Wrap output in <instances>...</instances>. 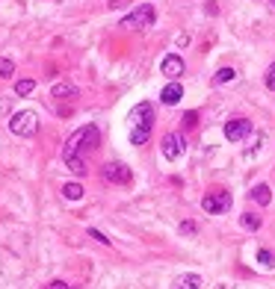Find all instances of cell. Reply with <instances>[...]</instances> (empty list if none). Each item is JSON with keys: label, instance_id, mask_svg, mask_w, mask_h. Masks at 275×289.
Returning a JSON list of instances; mask_svg holds the SVG:
<instances>
[{"label": "cell", "instance_id": "obj_7", "mask_svg": "<svg viewBox=\"0 0 275 289\" xmlns=\"http://www.w3.org/2000/svg\"><path fill=\"white\" fill-rule=\"evenodd\" d=\"M131 124L136 130H151L154 127V107L151 104H136L131 109Z\"/></svg>", "mask_w": 275, "mask_h": 289}, {"label": "cell", "instance_id": "obj_17", "mask_svg": "<svg viewBox=\"0 0 275 289\" xmlns=\"http://www.w3.org/2000/svg\"><path fill=\"white\" fill-rule=\"evenodd\" d=\"M258 263H261L263 269H275V254L266 251V248H261V251H258Z\"/></svg>", "mask_w": 275, "mask_h": 289}, {"label": "cell", "instance_id": "obj_1", "mask_svg": "<svg viewBox=\"0 0 275 289\" xmlns=\"http://www.w3.org/2000/svg\"><path fill=\"white\" fill-rule=\"evenodd\" d=\"M98 139H101V136H98V127L95 124H86V127H80V130H74L71 139H68L65 148H62V162H65L77 177H86L89 166H86L83 154L86 151H92V148H98Z\"/></svg>", "mask_w": 275, "mask_h": 289}, {"label": "cell", "instance_id": "obj_6", "mask_svg": "<svg viewBox=\"0 0 275 289\" xmlns=\"http://www.w3.org/2000/svg\"><path fill=\"white\" fill-rule=\"evenodd\" d=\"M101 177L107 183H116V186H127V183H131V169H127L124 162H107V166L101 169Z\"/></svg>", "mask_w": 275, "mask_h": 289}, {"label": "cell", "instance_id": "obj_11", "mask_svg": "<svg viewBox=\"0 0 275 289\" xmlns=\"http://www.w3.org/2000/svg\"><path fill=\"white\" fill-rule=\"evenodd\" d=\"M251 201H254V204H261V207H266L269 201H272V189H269L266 183H258V186L251 189Z\"/></svg>", "mask_w": 275, "mask_h": 289}, {"label": "cell", "instance_id": "obj_5", "mask_svg": "<svg viewBox=\"0 0 275 289\" xmlns=\"http://www.w3.org/2000/svg\"><path fill=\"white\" fill-rule=\"evenodd\" d=\"M160 151H163V157H166L169 162H175V159L184 157L187 142H184V136H180V133H166V136H163V144H160Z\"/></svg>", "mask_w": 275, "mask_h": 289}, {"label": "cell", "instance_id": "obj_26", "mask_svg": "<svg viewBox=\"0 0 275 289\" xmlns=\"http://www.w3.org/2000/svg\"><path fill=\"white\" fill-rule=\"evenodd\" d=\"M6 112H9V97H3V100H0V115H6Z\"/></svg>", "mask_w": 275, "mask_h": 289}, {"label": "cell", "instance_id": "obj_25", "mask_svg": "<svg viewBox=\"0 0 275 289\" xmlns=\"http://www.w3.org/2000/svg\"><path fill=\"white\" fill-rule=\"evenodd\" d=\"M48 289H71L65 280H53V283H48Z\"/></svg>", "mask_w": 275, "mask_h": 289}, {"label": "cell", "instance_id": "obj_4", "mask_svg": "<svg viewBox=\"0 0 275 289\" xmlns=\"http://www.w3.org/2000/svg\"><path fill=\"white\" fill-rule=\"evenodd\" d=\"M151 24H154V6H148V3L119 21V27H124V30H142V27H151Z\"/></svg>", "mask_w": 275, "mask_h": 289}, {"label": "cell", "instance_id": "obj_3", "mask_svg": "<svg viewBox=\"0 0 275 289\" xmlns=\"http://www.w3.org/2000/svg\"><path fill=\"white\" fill-rule=\"evenodd\" d=\"M231 204H234V201H231V192H222V189H219V192H207L201 198V210H204V213H210V216L228 213Z\"/></svg>", "mask_w": 275, "mask_h": 289}, {"label": "cell", "instance_id": "obj_18", "mask_svg": "<svg viewBox=\"0 0 275 289\" xmlns=\"http://www.w3.org/2000/svg\"><path fill=\"white\" fill-rule=\"evenodd\" d=\"M12 74H15V62H12V59H3V56H0V80H9Z\"/></svg>", "mask_w": 275, "mask_h": 289}, {"label": "cell", "instance_id": "obj_24", "mask_svg": "<svg viewBox=\"0 0 275 289\" xmlns=\"http://www.w3.org/2000/svg\"><path fill=\"white\" fill-rule=\"evenodd\" d=\"M89 239H95V242H101V245H109V239L101 233V230H95V228H89Z\"/></svg>", "mask_w": 275, "mask_h": 289}, {"label": "cell", "instance_id": "obj_23", "mask_svg": "<svg viewBox=\"0 0 275 289\" xmlns=\"http://www.w3.org/2000/svg\"><path fill=\"white\" fill-rule=\"evenodd\" d=\"M266 89H269V92H275V62L266 68Z\"/></svg>", "mask_w": 275, "mask_h": 289}, {"label": "cell", "instance_id": "obj_15", "mask_svg": "<svg viewBox=\"0 0 275 289\" xmlns=\"http://www.w3.org/2000/svg\"><path fill=\"white\" fill-rule=\"evenodd\" d=\"M62 195H65L68 201H80V198H83V186H80V183H65V186H62Z\"/></svg>", "mask_w": 275, "mask_h": 289}, {"label": "cell", "instance_id": "obj_9", "mask_svg": "<svg viewBox=\"0 0 275 289\" xmlns=\"http://www.w3.org/2000/svg\"><path fill=\"white\" fill-rule=\"evenodd\" d=\"M160 71L166 74L169 80H178L180 74H184V59H180L178 53H169L166 59L160 62Z\"/></svg>", "mask_w": 275, "mask_h": 289}, {"label": "cell", "instance_id": "obj_2", "mask_svg": "<svg viewBox=\"0 0 275 289\" xmlns=\"http://www.w3.org/2000/svg\"><path fill=\"white\" fill-rule=\"evenodd\" d=\"M9 130H12L15 136H36V133H39L36 112H30V109H24V112H15L12 118H9Z\"/></svg>", "mask_w": 275, "mask_h": 289}, {"label": "cell", "instance_id": "obj_22", "mask_svg": "<svg viewBox=\"0 0 275 289\" xmlns=\"http://www.w3.org/2000/svg\"><path fill=\"white\" fill-rule=\"evenodd\" d=\"M180 233L184 236H192V233H198V224L195 221H180Z\"/></svg>", "mask_w": 275, "mask_h": 289}, {"label": "cell", "instance_id": "obj_20", "mask_svg": "<svg viewBox=\"0 0 275 289\" xmlns=\"http://www.w3.org/2000/svg\"><path fill=\"white\" fill-rule=\"evenodd\" d=\"M180 124H184L187 130H195V127H198V112H195V109H192V112H184Z\"/></svg>", "mask_w": 275, "mask_h": 289}, {"label": "cell", "instance_id": "obj_12", "mask_svg": "<svg viewBox=\"0 0 275 289\" xmlns=\"http://www.w3.org/2000/svg\"><path fill=\"white\" fill-rule=\"evenodd\" d=\"M198 286H201V275H180L172 283V289H198Z\"/></svg>", "mask_w": 275, "mask_h": 289}, {"label": "cell", "instance_id": "obj_8", "mask_svg": "<svg viewBox=\"0 0 275 289\" xmlns=\"http://www.w3.org/2000/svg\"><path fill=\"white\" fill-rule=\"evenodd\" d=\"M251 133V121L249 118H231L225 121V139L228 142H243Z\"/></svg>", "mask_w": 275, "mask_h": 289}, {"label": "cell", "instance_id": "obj_19", "mask_svg": "<svg viewBox=\"0 0 275 289\" xmlns=\"http://www.w3.org/2000/svg\"><path fill=\"white\" fill-rule=\"evenodd\" d=\"M148 136H151V130H136V127H131V144H145Z\"/></svg>", "mask_w": 275, "mask_h": 289}, {"label": "cell", "instance_id": "obj_16", "mask_svg": "<svg viewBox=\"0 0 275 289\" xmlns=\"http://www.w3.org/2000/svg\"><path fill=\"white\" fill-rule=\"evenodd\" d=\"M234 77H237V71H234V68H219V71L213 74V83L216 86H219V83H231Z\"/></svg>", "mask_w": 275, "mask_h": 289}, {"label": "cell", "instance_id": "obj_13", "mask_svg": "<svg viewBox=\"0 0 275 289\" xmlns=\"http://www.w3.org/2000/svg\"><path fill=\"white\" fill-rule=\"evenodd\" d=\"M77 95V89L68 83H57L53 89H50V97H60V100H65V97H74Z\"/></svg>", "mask_w": 275, "mask_h": 289}, {"label": "cell", "instance_id": "obj_27", "mask_svg": "<svg viewBox=\"0 0 275 289\" xmlns=\"http://www.w3.org/2000/svg\"><path fill=\"white\" fill-rule=\"evenodd\" d=\"M272 3H275V0H272Z\"/></svg>", "mask_w": 275, "mask_h": 289}, {"label": "cell", "instance_id": "obj_14", "mask_svg": "<svg viewBox=\"0 0 275 289\" xmlns=\"http://www.w3.org/2000/svg\"><path fill=\"white\" fill-rule=\"evenodd\" d=\"M240 224L246 230H261V216H258V213H243V216H240Z\"/></svg>", "mask_w": 275, "mask_h": 289}, {"label": "cell", "instance_id": "obj_10", "mask_svg": "<svg viewBox=\"0 0 275 289\" xmlns=\"http://www.w3.org/2000/svg\"><path fill=\"white\" fill-rule=\"evenodd\" d=\"M180 97H184V86L175 83V80H172V83L163 89V92H160V100H163L166 107H175V104H180Z\"/></svg>", "mask_w": 275, "mask_h": 289}, {"label": "cell", "instance_id": "obj_21", "mask_svg": "<svg viewBox=\"0 0 275 289\" xmlns=\"http://www.w3.org/2000/svg\"><path fill=\"white\" fill-rule=\"evenodd\" d=\"M33 89H36V83H33V80H18V83H15V95H30V92H33Z\"/></svg>", "mask_w": 275, "mask_h": 289}]
</instances>
